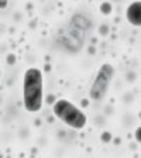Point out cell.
I'll use <instances>...</instances> for the list:
<instances>
[{"instance_id":"obj_1","label":"cell","mask_w":141,"mask_h":158,"mask_svg":"<svg viewBox=\"0 0 141 158\" xmlns=\"http://www.w3.org/2000/svg\"><path fill=\"white\" fill-rule=\"evenodd\" d=\"M43 72L38 68H28L23 78V103L28 113H37L44 105Z\"/></svg>"},{"instance_id":"obj_2","label":"cell","mask_w":141,"mask_h":158,"mask_svg":"<svg viewBox=\"0 0 141 158\" xmlns=\"http://www.w3.org/2000/svg\"><path fill=\"white\" fill-rule=\"evenodd\" d=\"M52 112L62 123L73 130H82L88 124V116L68 99H58L52 106Z\"/></svg>"},{"instance_id":"obj_3","label":"cell","mask_w":141,"mask_h":158,"mask_svg":"<svg viewBox=\"0 0 141 158\" xmlns=\"http://www.w3.org/2000/svg\"><path fill=\"white\" fill-rule=\"evenodd\" d=\"M113 76H114V68H113V65L105 62L99 68L97 73H96L95 79H93V82H92V86H90V90H89V96H90L92 100H95V102L103 100V98L106 96L109 88H110Z\"/></svg>"},{"instance_id":"obj_4","label":"cell","mask_w":141,"mask_h":158,"mask_svg":"<svg viewBox=\"0 0 141 158\" xmlns=\"http://www.w3.org/2000/svg\"><path fill=\"white\" fill-rule=\"evenodd\" d=\"M126 19L133 27H141V0L133 2L126 10Z\"/></svg>"},{"instance_id":"obj_5","label":"cell","mask_w":141,"mask_h":158,"mask_svg":"<svg viewBox=\"0 0 141 158\" xmlns=\"http://www.w3.org/2000/svg\"><path fill=\"white\" fill-rule=\"evenodd\" d=\"M99 11L102 14H105V16H109V14L113 11V6L110 2H103V3H100V6H99Z\"/></svg>"},{"instance_id":"obj_6","label":"cell","mask_w":141,"mask_h":158,"mask_svg":"<svg viewBox=\"0 0 141 158\" xmlns=\"http://www.w3.org/2000/svg\"><path fill=\"white\" fill-rule=\"evenodd\" d=\"M134 137H135V140H137V143L141 144V126L137 127V130H135V133H134Z\"/></svg>"},{"instance_id":"obj_7","label":"cell","mask_w":141,"mask_h":158,"mask_svg":"<svg viewBox=\"0 0 141 158\" xmlns=\"http://www.w3.org/2000/svg\"><path fill=\"white\" fill-rule=\"evenodd\" d=\"M102 140L103 141H110V140H112V134H110V133H103L102 134Z\"/></svg>"},{"instance_id":"obj_8","label":"cell","mask_w":141,"mask_h":158,"mask_svg":"<svg viewBox=\"0 0 141 158\" xmlns=\"http://www.w3.org/2000/svg\"><path fill=\"white\" fill-rule=\"evenodd\" d=\"M9 4V0H0V10H4Z\"/></svg>"},{"instance_id":"obj_9","label":"cell","mask_w":141,"mask_h":158,"mask_svg":"<svg viewBox=\"0 0 141 158\" xmlns=\"http://www.w3.org/2000/svg\"><path fill=\"white\" fill-rule=\"evenodd\" d=\"M0 78H2V68H0Z\"/></svg>"}]
</instances>
